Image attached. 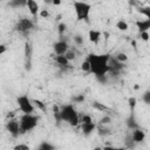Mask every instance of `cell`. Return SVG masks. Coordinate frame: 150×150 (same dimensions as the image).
Wrapping results in <instances>:
<instances>
[{"instance_id": "cell-1", "label": "cell", "mask_w": 150, "mask_h": 150, "mask_svg": "<svg viewBox=\"0 0 150 150\" xmlns=\"http://www.w3.org/2000/svg\"><path fill=\"white\" fill-rule=\"evenodd\" d=\"M109 54H94L90 53L87 56V61L90 66V73L95 76H103L109 73Z\"/></svg>"}, {"instance_id": "cell-2", "label": "cell", "mask_w": 150, "mask_h": 150, "mask_svg": "<svg viewBox=\"0 0 150 150\" xmlns=\"http://www.w3.org/2000/svg\"><path fill=\"white\" fill-rule=\"evenodd\" d=\"M60 118L61 122H67L71 127H76L80 122L79 114L73 104H66L60 109Z\"/></svg>"}, {"instance_id": "cell-3", "label": "cell", "mask_w": 150, "mask_h": 150, "mask_svg": "<svg viewBox=\"0 0 150 150\" xmlns=\"http://www.w3.org/2000/svg\"><path fill=\"white\" fill-rule=\"evenodd\" d=\"M38 123H39V116H36L34 114H22L20 120H19L20 135H23L26 132L32 131L33 129L36 128Z\"/></svg>"}, {"instance_id": "cell-4", "label": "cell", "mask_w": 150, "mask_h": 150, "mask_svg": "<svg viewBox=\"0 0 150 150\" xmlns=\"http://www.w3.org/2000/svg\"><path fill=\"white\" fill-rule=\"evenodd\" d=\"M76 20L77 21H87L89 22V14L91 9V5L88 2H82V1H75L73 4Z\"/></svg>"}, {"instance_id": "cell-5", "label": "cell", "mask_w": 150, "mask_h": 150, "mask_svg": "<svg viewBox=\"0 0 150 150\" xmlns=\"http://www.w3.org/2000/svg\"><path fill=\"white\" fill-rule=\"evenodd\" d=\"M16 103L19 105V109L23 114H33L35 110V107L32 102V100L27 95H20L16 97Z\"/></svg>"}, {"instance_id": "cell-6", "label": "cell", "mask_w": 150, "mask_h": 150, "mask_svg": "<svg viewBox=\"0 0 150 150\" xmlns=\"http://www.w3.org/2000/svg\"><path fill=\"white\" fill-rule=\"evenodd\" d=\"M34 28V21L32 19H28V18H22L20 19L16 25H15V29L22 34V35H28L30 33V30Z\"/></svg>"}, {"instance_id": "cell-7", "label": "cell", "mask_w": 150, "mask_h": 150, "mask_svg": "<svg viewBox=\"0 0 150 150\" xmlns=\"http://www.w3.org/2000/svg\"><path fill=\"white\" fill-rule=\"evenodd\" d=\"M6 130L11 134L13 138H18L20 136V124L19 120L16 118H9L6 123Z\"/></svg>"}, {"instance_id": "cell-8", "label": "cell", "mask_w": 150, "mask_h": 150, "mask_svg": "<svg viewBox=\"0 0 150 150\" xmlns=\"http://www.w3.org/2000/svg\"><path fill=\"white\" fill-rule=\"evenodd\" d=\"M108 66H109V73L110 74H114V75H120L121 71L123 70L124 68V64L118 62L115 57H109V61H108Z\"/></svg>"}, {"instance_id": "cell-9", "label": "cell", "mask_w": 150, "mask_h": 150, "mask_svg": "<svg viewBox=\"0 0 150 150\" xmlns=\"http://www.w3.org/2000/svg\"><path fill=\"white\" fill-rule=\"evenodd\" d=\"M69 49V45L66 40H59L53 43V50L55 55H64Z\"/></svg>"}, {"instance_id": "cell-10", "label": "cell", "mask_w": 150, "mask_h": 150, "mask_svg": "<svg viewBox=\"0 0 150 150\" xmlns=\"http://www.w3.org/2000/svg\"><path fill=\"white\" fill-rule=\"evenodd\" d=\"M32 53H33L32 45L28 41H26L25 42V69L27 71L32 69Z\"/></svg>"}, {"instance_id": "cell-11", "label": "cell", "mask_w": 150, "mask_h": 150, "mask_svg": "<svg viewBox=\"0 0 150 150\" xmlns=\"http://www.w3.org/2000/svg\"><path fill=\"white\" fill-rule=\"evenodd\" d=\"M130 136H131L132 142H134L135 144H137V143H142V142L145 139V132H144L142 129H139V128L134 129L132 132L130 134Z\"/></svg>"}, {"instance_id": "cell-12", "label": "cell", "mask_w": 150, "mask_h": 150, "mask_svg": "<svg viewBox=\"0 0 150 150\" xmlns=\"http://www.w3.org/2000/svg\"><path fill=\"white\" fill-rule=\"evenodd\" d=\"M26 7L28 8V12L34 16L36 18L38 13H39V4L34 0H27L26 1Z\"/></svg>"}, {"instance_id": "cell-13", "label": "cell", "mask_w": 150, "mask_h": 150, "mask_svg": "<svg viewBox=\"0 0 150 150\" xmlns=\"http://www.w3.org/2000/svg\"><path fill=\"white\" fill-rule=\"evenodd\" d=\"M96 123L95 122H91V123H86V124H81V130H82V134L84 136H89L90 134H93L95 130H96Z\"/></svg>"}, {"instance_id": "cell-14", "label": "cell", "mask_w": 150, "mask_h": 150, "mask_svg": "<svg viewBox=\"0 0 150 150\" xmlns=\"http://www.w3.org/2000/svg\"><path fill=\"white\" fill-rule=\"evenodd\" d=\"M137 29L139 33H143V32H149V28H150V20L145 19V20H137L135 22Z\"/></svg>"}, {"instance_id": "cell-15", "label": "cell", "mask_w": 150, "mask_h": 150, "mask_svg": "<svg viewBox=\"0 0 150 150\" xmlns=\"http://www.w3.org/2000/svg\"><path fill=\"white\" fill-rule=\"evenodd\" d=\"M88 39L91 43H97L101 39V32L96 29H90L88 32Z\"/></svg>"}, {"instance_id": "cell-16", "label": "cell", "mask_w": 150, "mask_h": 150, "mask_svg": "<svg viewBox=\"0 0 150 150\" xmlns=\"http://www.w3.org/2000/svg\"><path fill=\"white\" fill-rule=\"evenodd\" d=\"M125 123H127V127H128L130 130H134V129H137V128H138V123L136 122V118H135L134 112H131V114L129 115V117L127 118Z\"/></svg>"}, {"instance_id": "cell-17", "label": "cell", "mask_w": 150, "mask_h": 150, "mask_svg": "<svg viewBox=\"0 0 150 150\" xmlns=\"http://www.w3.org/2000/svg\"><path fill=\"white\" fill-rule=\"evenodd\" d=\"M54 61L59 64V67H64L67 68L69 66V61L67 60V57L64 55H55L54 56Z\"/></svg>"}, {"instance_id": "cell-18", "label": "cell", "mask_w": 150, "mask_h": 150, "mask_svg": "<svg viewBox=\"0 0 150 150\" xmlns=\"http://www.w3.org/2000/svg\"><path fill=\"white\" fill-rule=\"evenodd\" d=\"M36 150H56V146L53 145L52 143L45 141V142H41L39 144V146L36 148Z\"/></svg>"}, {"instance_id": "cell-19", "label": "cell", "mask_w": 150, "mask_h": 150, "mask_svg": "<svg viewBox=\"0 0 150 150\" xmlns=\"http://www.w3.org/2000/svg\"><path fill=\"white\" fill-rule=\"evenodd\" d=\"M32 102H33L34 107H36L38 109H40L41 111H46V103L45 102H42L41 100H38V98L32 100Z\"/></svg>"}, {"instance_id": "cell-20", "label": "cell", "mask_w": 150, "mask_h": 150, "mask_svg": "<svg viewBox=\"0 0 150 150\" xmlns=\"http://www.w3.org/2000/svg\"><path fill=\"white\" fill-rule=\"evenodd\" d=\"M8 6L13 7V8H18V7H22V6H26V1L25 0H13L8 4Z\"/></svg>"}, {"instance_id": "cell-21", "label": "cell", "mask_w": 150, "mask_h": 150, "mask_svg": "<svg viewBox=\"0 0 150 150\" xmlns=\"http://www.w3.org/2000/svg\"><path fill=\"white\" fill-rule=\"evenodd\" d=\"M116 28H117L118 30L124 32V30H127V29L129 28V26H128V23H127L124 20H118V21L116 22Z\"/></svg>"}, {"instance_id": "cell-22", "label": "cell", "mask_w": 150, "mask_h": 150, "mask_svg": "<svg viewBox=\"0 0 150 150\" xmlns=\"http://www.w3.org/2000/svg\"><path fill=\"white\" fill-rule=\"evenodd\" d=\"M115 59H116L118 62H121V63H124V62H127V61H128V55H127L125 53H122V52H120V53H117V54L115 55Z\"/></svg>"}, {"instance_id": "cell-23", "label": "cell", "mask_w": 150, "mask_h": 150, "mask_svg": "<svg viewBox=\"0 0 150 150\" xmlns=\"http://www.w3.org/2000/svg\"><path fill=\"white\" fill-rule=\"evenodd\" d=\"M97 131H98V135L100 136H107L110 134V130L108 128H105V125H100V127H96Z\"/></svg>"}, {"instance_id": "cell-24", "label": "cell", "mask_w": 150, "mask_h": 150, "mask_svg": "<svg viewBox=\"0 0 150 150\" xmlns=\"http://www.w3.org/2000/svg\"><path fill=\"white\" fill-rule=\"evenodd\" d=\"M66 32H67V25L64 22H60L59 26H57V33H59V35L62 36Z\"/></svg>"}, {"instance_id": "cell-25", "label": "cell", "mask_w": 150, "mask_h": 150, "mask_svg": "<svg viewBox=\"0 0 150 150\" xmlns=\"http://www.w3.org/2000/svg\"><path fill=\"white\" fill-rule=\"evenodd\" d=\"M93 107L95 108V109H97V110H100V111H107L108 110V108L104 105V104H102V103H100V102H93Z\"/></svg>"}, {"instance_id": "cell-26", "label": "cell", "mask_w": 150, "mask_h": 150, "mask_svg": "<svg viewBox=\"0 0 150 150\" xmlns=\"http://www.w3.org/2000/svg\"><path fill=\"white\" fill-rule=\"evenodd\" d=\"M138 12H139L141 14L145 15L148 20H150V7H141V8L138 9Z\"/></svg>"}, {"instance_id": "cell-27", "label": "cell", "mask_w": 150, "mask_h": 150, "mask_svg": "<svg viewBox=\"0 0 150 150\" xmlns=\"http://www.w3.org/2000/svg\"><path fill=\"white\" fill-rule=\"evenodd\" d=\"M128 103H129V107H130L131 112H134V111H135V107H136V104H137V100H136L135 97H129Z\"/></svg>"}, {"instance_id": "cell-28", "label": "cell", "mask_w": 150, "mask_h": 150, "mask_svg": "<svg viewBox=\"0 0 150 150\" xmlns=\"http://www.w3.org/2000/svg\"><path fill=\"white\" fill-rule=\"evenodd\" d=\"M81 70H82L83 73H90V66H89V63H88L87 60H84V61L81 63Z\"/></svg>"}, {"instance_id": "cell-29", "label": "cell", "mask_w": 150, "mask_h": 150, "mask_svg": "<svg viewBox=\"0 0 150 150\" xmlns=\"http://www.w3.org/2000/svg\"><path fill=\"white\" fill-rule=\"evenodd\" d=\"M142 101L145 103V104H150V91L149 90H145L142 95Z\"/></svg>"}, {"instance_id": "cell-30", "label": "cell", "mask_w": 150, "mask_h": 150, "mask_svg": "<svg viewBox=\"0 0 150 150\" xmlns=\"http://www.w3.org/2000/svg\"><path fill=\"white\" fill-rule=\"evenodd\" d=\"M111 122V117L109 115H104L101 120H100V125H107Z\"/></svg>"}, {"instance_id": "cell-31", "label": "cell", "mask_w": 150, "mask_h": 150, "mask_svg": "<svg viewBox=\"0 0 150 150\" xmlns=\"http://www.w3.org/2000/svg\"><path fill=\"white\" fill-rule=\"evenodd\" d=\"M84 100H86L84 94H79V95H76V96H74V97H73V101H74V102H76V103H82Z\"/></svg>"}, {"instance_id": "cell-32", "label": "cell", "mask_w": 150, "mask_h": 150, "mask_svg": "<svg viewBox=\"0 0 150 150\" xmlns=\"http://www.w3.org/2000/svg\"><path fill=\"white\" fill-rule=\"evenodd\" d=\"M64 56H66V57H67V60L70 62L71 60H74V59H75V53H74V50L68 49V50H67V53L64 54Z\"/></svg>"}, {"instance_id": "cell-33", "label": "cell", "mask_w": 150, "mask_h": 150, "mask_svg": "<svg viewBox=\"0 0 150 150\" xmlns=\"http://www.w3.org/2000/svg\"><path fill=\"white\" fill-rule=\"evenodd\" d=\"M13 150H30V148L27 145V144H23V143H20V144H16Z\"/></svg>"}, {"instance_id": "cell-34", "label": "cell", "mask_w": 150, "mask_h": 150, "mask_svg": "<svg viewBox=\"0 0 150 150\" xmlns=\"http://www.w3.org/2000/svg\"><path fill=\"white\" fill-rule=\"evenodd\" d=\"M74 42H75V45L81 46V45L83 43V36L80 35V34H76V35L74 36Z\"/></svg>"}, {"instance_id": "cell-35", "label": "cell", "mask_w": 150, "mask_h": 150, "mask_svg": "<svg viewBox=\"0 0 150 150\" xmlns=\"http://www.w3.org/2000/svg\"><path fill=\"white\" fill-rule=\"evenodd\" d=\"M81 122H82V124H86V123H91V122H93V118H91V116H90V115L84 114V115L82 116Z\"/></svg>"}, {"instance_id": "cell-36", "label": "cell", "mask_w": 150, "mask_h": 150, "mask_svg": "<svg viewBox=\"0 0 150 150\" xmlns=\"http://www.w3.org/2000/svg\"><path fill=\"white\" fill-rule=\"evenodd\" d=\"M102 150H125L124 146H109V145H105L102 148Z\"/></svg>"}, {"instance_id": "cell-37", "label": "cell", "mask_w": 150, "mask_h": 150, "mask_svg": "<svg viewBox=\"0 0 150 150\" xmlns=\"http://www.w3.org/2000/svg\"><path fill=\"white\" fill-rule=\"evenodd\" d=\"M139 36H141V40H143V41H149V38H150L149 32H143V33H139Z\"/></svg>"}, {"instance_id": "cell-38", "label": "cell", "mask_w": 150, "mask_h": 150, "mask_svg": "<svg viewBox=\"0 0 150 150\" xmlns=\"http://www.w3.org/2000/svg\"><path fill=\"white\" fill-rule=\"evenodd\" d=\"M39 14H40V16L41 18H45V19H47V18H49V12L47 11V9H41L40 12H39Z\"/></svg>"}, {"instance_id": "cell-39", "label": "cell", "mask_w": 150, "mask_h": 150, "mask_svg": "<svg viewBox=\"0 0 150 150\" xmlns=\"http://www.w3.org/2000/svg\"><path fill=\"white\" fill-rule=\"evenodd\" d=\"M125 144L129 146V148H131V146H134V142H132V138H131V136L129 135V136H127V138H125Z\"/></svg>"}, {"instance_id": "cell-40", "label": "cell", "mask_w": 150, "mask_h": 150, "mask_svg": "<svg viewBox=\"0 0 150 150\" xmlns=\"http://www.w3.org/2000/svg\"><path fill=\"white\" fill-rule=\"evenodd\" d=\"M6 52H7V47H6V45L0 43V56H1L2 54H5Z\"/></svg>"}, {"instance_id": "cell-41", "label": "cell", "mask_w": 150, "mask_h": 150, "mask_svg": "<svg viewBox=\"0 0 150 150\" xmlns=\"http://www.w3.org/2000/svg\"><path fill=\"white\" fill-rule=\"evenodd\" d=\"M96 79L101 82V83H107V75H103V76H96Z\"/></svg>"}, {"instance_id": "cell-42", "label": "cell", "mask_w": 150, "mask_h": 150, "mask_svg": "<svg viewBox=\"0 0 150 150\" xmlns=\"http://www.w3.org/2000/svg\"><path fill=\"white\" fill-rule=\"evenodd\" d=\"M52 4H53L54 6H59V5H61V1H60V0H54Z\"/></svg>"}, {"instance_id": "cell-43", "label": "cell", "mask_w": 150, "mask_h": 150, "mask_svg": "<svg viewBox=\"0 0 150 150\" xmlns=\"http://www.w3.org/2000/svg\"><path fill=\"white\" fill-rule=\"evenodd\" d=\"M134 89H135V90H138V89H139V86H138V84H135V86H134Z\"/></svg>"}, {"instance_id": "cell-44", "label": "cell", "mask_w": 150, "mask_h": 150, "mask_svg": "<svg viewBox=\"0 0 150 150\" xmlns=\"http://www.w3.org/2000/svg\"><path fill=\"white\" fill-rule=\"evenodd\" d=\"M93 150H102V146H95Z\"/></svg>"}]
</instances>
